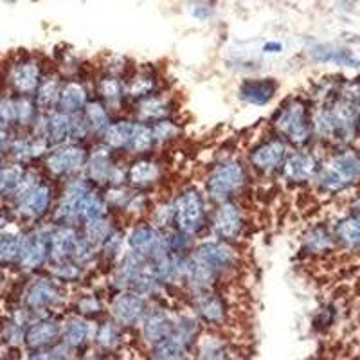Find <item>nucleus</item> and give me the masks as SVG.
<instances>
[{"label": "nucleus", "mask_w": 360, "mask_h": 360, "mask_svg": "<svg viewBox=\"0 0 360 360\" xmlns=\"http://www.w3.org/2000/svg\"><path fill=\"white\" fill-rule=\"evenodd\" d=\"M360 176V159L355 153H340L319 175V186L324 191H340Z\"/></svg>", "instance_id": "nucleus-4"}, {"label": "nucleus", "mask_w": 360, "mask_h": 360, "mask_svg": "<svg viewBox=\"0 0 360 360\" xmlns=\"http://www.w3.org/2000/svg\"><path fill=\"white\" fill-rule=\"evenodd\" d=\"M337 238L339 242L346 247H359L360 245V214L344 218L337 225Z\"/></svg>", "instance_id": "nucleus-33"}, {"label": "nucleus", "mask_w": 360, "mask_h": 360, "mask_svg": "<svg viewBox=\"0 0 360 360\" xmlns=\"http://www.w3.org/2000/svg\"><path fill=\"white\" fill-rule=\"evenodd\" d=\"M74 115L65 112H51L44 117V137L49 144H63L67 139H72Z\"/></svg>", "instance_id": "nucleus-21"}, {"label": "nucleus", "mask_w": 360, "mask_h": 360, "mask_svg": "<svg viewBox=\"0 0 360 360\" xmlns=\"http://www.w3.org/2000/svg\"><path fill=\"white\" fill-rule=\"evenodd\" d=\"M173 321L169 319V315L162 310L150 311L144 315L143 319V337L148 344H157L162 339L169 335V332L173 330Z\"/></svg>", "instance_id": "nucleus-25"}, {"label": "nucleus", "mask_w": 360, "mask_h": 360, "mask_svg": "<svg viewBox=\"0 0 360 360\" xmlns=\"http://www.w3.org/2000/svg\"><path fill=\"white\" fill-rule=\"evenodd\" d=\"M283 51V45L279 41H266L263 45V53H270V54H278Z\"/></svg>", "instance_id": "nucleus-48"}, {"label": "nucleus", "mask_w": 360, "mask_h": 360, "mask_svg": "<svg viewBox=\"0 0 360 360\" xmlns=\"http://www.w3.org/2000/svg\"><path fill=\"white\" fill-rule=\"evenodd\" d=\"M2 225H4V221H2V220H0V229H2Z\"/></svg>", "instance_id": "nucleus-51"}, {"label": "nucleus", "mask_w": 360, "mask_h": 360, "mask_svg": "<svg viewBox=\"0 0 360 360\" xmlns=\"http://www.w3.org/2000/svg\"><path fill=\"white\" fill-rule=\"evenodd\" d=\"M153 130V137H155V143H166V141L173 139L176 135V127L168 121V119H159L155 123L152 124Z\"/></svg>", "instance_id": "nucleus-45"}, {"label": "nucleus", "mask_w": 360, "mask_h": 360, "mask_svg": "<svg viewBox=\"0 0 360 360\" xmlns=\"http://www.w3.org/2000/svg\"><path fill=\"white\" fill-rule=\"evenodd\" d=\"M112 314L123 326H134L146 315V301L137 292H121L112 303Z\"/></svg>", "instance_id": "nucleus-11"}, {"label": "nucleus", "mask_w": 360, "mask_h": 360, "mask_svg": "<svg viewBox=\"0 0 360 360\" xmlns=\"http://www.w3.org/2000/svg\"><path fill=\"white\" fill-rule=\"evenodd\" d=\"M62 337V326L53 319H44L31 324L24 333V340L31 349H45Z\"/></svg>", "instance_id": "nucleus-18"}, {"label": "nucleus", "mask_w": 360, "mask_h": 360, "mask_svg": "<svg viewBox=\"0 0 360 360\" xmlns=\"http://www.w3.org/2000/svg\"><path fill=\"white\" fill-rule=\"evenodd\" d=\"M86 173L92 182L98 184H117L123 179L114 160L110 159V148H101L86 159Z\"/></svg>", "instance_id": "nucleus-14"}, {"label": "nucleus", "mask_w": 360, "mask_h": 360, "mask_svg": "<svg viewBox=\"0 0 360 360\" xmlns=\"http://www.w3.org/2000/svg\"><path fill=\"white\" fill-rule=\"evenodd\" d=\"M128 245L130 250L135 254L143 256L144 259L152 262V259L159 258L162 254L169 252L168 250V240L162 236L155 225L141 224L131 231L130 238H128Z\"/></svg>", "instance_id": "nucleus-6"}, {"label": "nucleus", "mask_w": 360, "mask_h": 360, "mask_svg": "<svg viewBox=\"0 0 360 360\" xmlns=\"http://www.w3.org/2000/svg\"><path fill=\"white\" fill-rule=\"evenodd\" d=\"M86 105V89L82 83L70 82L60 90V98H58V110L65 112V114L76 115L82 112Z\"/></svg>", "instance_id": "nucleus-26"}, {"label": "nucleus", "mask_w": 360, "mask_h": 360, "mask_svg": "<svg viewBox=\"0 0 360 360\" xmlns=\"http://www.w3.org/2000/svg\"><path fill=\"white\" fill-rule=\"evenodd\" d=\"M135 124L131 121H117V123H112L105 128L103 131V141L110 150H123L128 148L131 139V134H134Z\"/></svg>", "instance_id": "nucleus-28"}, {"label": "nucleus", "mask_w": 360, "mask_h": 360, "mask_svg": "<svg viewBox=\"0 0 360 360\" xmlns=\"http://www.w3.org/2000/svg\"><path fill=\"white\" fill-rule=\"evenodd\" d=\"M89 191L90 186L85 179L70 180L65 191H63L62 200H60L56 207L54 221L58 225H70L72 221L79 220L82 218V204Z\"/></svg>", "instance_id": "nucleus-8"}, {"label": "nucleus", "mask_w": 360, "mask_h": 360, "mask_svg": "<svg viewBox=\"0 0 360 360\" xmlns=\"http://www.w3.org/2000/svg\"><path fill=\"white\" fill-rule=\"evenodd\" d=\"M153 144H155V137H153L152 127L144 123L135 124L130 144H128V150L131 153H146L152 150Z\"/></svg>", "instance_id": "nucleus-34"}, {"label": "nucleus", "mask_w": 360, "mask_h": 360, "mask_svg": "<svg viewBox=\"0 0 360 360\" xmlns=\"http://www.w3.org/2000/svg\"><path fill=\"white\" fill-rule=\"evenodd\" d=\"M308 54L317 63H335L344 67H360V60L349 49L337 47L332 44H314L310 45Z\"/></svg>", "instance_id": "nucleus-19"}, {"label": "nucleus", "mask_w": 360, "mask_h": 360, "mask_svg": "<svg viewBox=\"0 0 360 360\" xmlns=\"http://www.w3.org/2000/svg\"><path fill=\"white\" fill-rule=\"evenodd\" d=\"M112 225L110 220L107 217L101 218H92V220H85V227H83V240L86 243L94 247H101L103 242H105V238L110 234Z\"/></svg>", "instance_id": "nucleus-30"}, {"label": "nucleus", "mask_w": 360, "mask_h": 360, "mask_svg": "<svg viewBox=\"0 0 360 360\" xmlns=\"http://www.w3.org/2000/svg\"><path fill=\"white\" fill-rule=\"evenodd\" d=\"M355 209H356V214H360V198H359V200H356Z\"/></svg>", "instance_id": "nucleus-49"}, {"label": "nucleus", "mask_w": 360, "mask_h": 360, "mask_svg": "<svg viewBox=\"0 0 360 360\" xmlns=\"http://www.w3.org/2000/svg\"><path fill=\"white\" fill-rule=\"evenodd\" d=\"M90 335V326L83 319H70L67 321L65 326L62 328V339L67 348H79L86 342Z\"/></svg>", "instance_id": "nucleus-29"}, {"label": "nucleus", "mask_w": 360, "mask_h": 360, "mask_svg": "<svg viewBox=\"0 0 360 360\" xmlns=\"http://www.w3.org/2000/svg\"><path fill=\"white\" fill-rule=\"evenodd\" d=\"M276 90H278V83H276L274 79H270V78L245 79V82L240 85L238 96H240V99L249 103V105H254V107H263V105L272 101Z\"/></svg>", "instance_id": "nucleus-17"}, {"label": "nucleus", "mask_w": 360, "mask_h": 360, "mask_svg": "<svg viewBox=\"0 0 360 360\" xmlns=\"http://www.w3.org/2000/svg\"><path fill=\"white\" fill-rule=\"evenodd\" d=\"M99 94L105 98V101H107L108 105L117 107L124 96V86L117 78H114V76H107V78H103L101 82H99Z\"/></svg>", "instance_id": "nucleus-37"}, {"label": "nucleus", "mask_w": 360, "mask_h": 360, "mask_svg": "<svg viewBox=\"0 0 360 360\" xmlns=\"http://www.w3.org/2000/svg\"><path fill=\"white\" fill-rule=\"evenodd\" d=\"M103 308L101 301H99L96 295H85V297H82L78 301V310L79 314H85V315H94V314H99Z\"/></svg>", "instance_id": "nucleus-46"}, {"label": "nucleus", "mask_w": 360, "mask_h": 360, "mask_svg": "<svg viewBox=\"0 0 360 360\" xmlns=\"http://www.w3.org/2000/svg\"><path fill=\"white\" fill-rule=\"evenodd\" d=\"M193 256L214 270L218 276L225 270L233 269L236 263V254L225 242H204L193 250Z\"/></svg>", "instance_id": "nucleus-10"}, {"label": "nucleus", "mask_w": 360, "mask_h": 360, "mask_svg": "<svg viewBox=\"0 0 360 360\" xmlns=\"http://www.w3.org/2000/svg\"><path fill=\"white\" fill-rule=\"evenodd\" d=\"M20 250V238L17 234L2 233L0 229V263H11L18 259Z\"/></svg>", "instance_id": "nucleus-39"}, {"label": "nucleus", "mask_w": 360, "mask_h": 360, "mask_svg": "<svg viewBox=\"0 0 360 360\" xmlns=\"http://www.w3.org/2000/svg\"><path fill=\"white\" fill-rule=\"evenodd\" d=\"M13 89L20 96L34 94L40 85V65L34 60H24L13 67L11 76H9Z\"/></svg>", "instance_id": "nucleus-16"}, {"label": "nucleus", "mask_w": 360, "mask_h": 360, "mask_svg": "<svg viewBox=\"0 0 360 360\" xmlns=\"http://www.w3.org/2000/svg\"><path fill=\"white\" fill-rule=\"evenodd\" d=\"M274 124L279 134L285 135L290 143L307 144L311 135V123L308 117V110L301 101L287 103L281 110L276 114Z\"/></svg>", "instance_id": "nucleus-1"}, {"label": "nucleus", "mask_w": 360, "mask_h": 360, "mask_svg": "<svg viewBox=\"0 0 360 360\" xmlns=\"http://www.w3.org/2000/svg\"><path fill=\"white\" fill-rule=\"evenodd\" d=\"M175 220V205L173 204H164L159 205L155 211V224L164 227V225H169Z\"/></svg>", "instance_id": "nucleus-47"}, {"label": "nucleus", "mask_w": 360, "mask_h": 360, "mask_svg": "<svg viewBox=\"0 0 360 360\" xmlns=\"http://www.w3.org/2000/svg\"><path fill=\"white\" fill-rule=\"evenodd\" d=\"M51 205V188L47 184L37 182L33 188L22 193L18 197V213L27 220H38L49 211Z\"/></svg>", "instance_id": "nucleus-13"}, {"label": "nucleus", "mask_w": 360, "mask_h": 360, "mask_svg": "<svg viewBox=\"0 0 360 360\" xmlns=\"http://www.w3.org/2000/svg\"><path fill=\"white\" fill-rule=\"evenodd\" d=\"M53 274L56 276L58 279L62 281H76L82 276V270H79V265L72 259H62V262H54Z\"/></svg>", "instance_id": "nucleus-43"}, {"label": "nucleus", "mask_w": 360, "mask_h": 360, "mask_svg": "<svg viewBox=\"0 0 360 360\" xmlns=\"http://www.w3.org/2000/svg\"><path fill=\"white\" fill-rule=\"evenodd\" d=\"M283 172L292 182H307L317 172V160L310 153L295 152L283 160Z\"/></svg>", "instance_id": "nucleus-22"}, {"label": "nucleus", "mask_w": 360, "mask_h": 360, "mask_svg": "<svg viewBox=\"0 0 360 360\" xmlns=\"http://www.w3.org/2000/svg\"><path fill=\"white\" fill-rule=\"evenodd\" d=\"M2 281H4V274L0 272V285H2Z\"/></svg>", "instance_id": "nucleus-50"}, {"label": "nucleus", "mask_w": 360, "mask_h": 360, "mask_svg": "<svg viewBox=\"0 0 360 360\" xmlns=\"http://www.w3.org/2000/svg\"><path fill=\"white\" fill-rule=\"evenodd\" d=\"M137 114L141 115L143 121H159L169 114V105L166 99L162 98H144L143 103L139 105Z\"/></svg>", "instance_id": "nucleus-36"}, {"label": "nucleus", "mask_w": 360, "mask_h": 360, "mask_svg": "<svg viewBox=\"0 0 360 360\" xmlns=\"http://www.w3.org/2000/svg\"><path fill=\"white\" fill-rule=\"evenodd\" d=\"M34 117V105L27 99V96H22L20 99H15V123L29 124Z\"/></svg>", "instance_id": "nucleus-44"}, {"label": "nucleus", "mask_w": 360, "mask_h": 360, "mask_svg": "<svg viewBox=\"0 0 360 360\" xmlns=\"http://www.w3.org/2000/svg\"><path fill=\"white\" fill-rule=\"evenodd\" d=\"M287 159V146L283 141L272 139L263 143L250 153V164L263 173H272Z\"/></svg>", "instance_id": "nucleus-15"}, {"label": "nucleus", "mask_w": 360, "mask_h": 360, "mask_svg": "<svg viewBox=\"0 0 360 360\" xmlns=\"http://www.w3.org/2000/svg\"><path fill=\"white\" fill-rule=\"evenodd\" d=\"M51 233L47 229H37L20 238L18 263L22 269L34 270L49 259Z\"/></svg>", "instance_id": "nucleus-7"}, {"label": "nucleus", "mask_w": 360, "mask_h": 360, "mask_svg": "<svg viewBox=\"0 0 360 360\" xmlns=\"http://www.w3.org/2000/svg\"><path fill=\"white\" fill-rule=\"evenodd\" d=\"M78 233L70 225H60L56 231L51 233V250L49 258L53 262L72 258V252L78 243Z\"/></svg>", "instance_id": "nucleus-24"}, {"label": "nucleus", "mask_w": 360, "mask_h": 360, "mask_svg": "<svg viewBox=\"0 0 360 360\" xmlns=\"http://www.w3.org/2000/svg\"><path fill=\"white\" fill-rule=\"evenodd\" d=\"M86 127H89L90 134H103L105 128L108 127V112L103 107L101 103L92 101L85 105V114H83Z\"/></svg>", "instance_id": "nucleus-32"}, {"label": "nucleus", "mask_w": 360, "mask_h": 360, "mask_svg": "<svg viewBox=\"0 0 360 360\" xmlns=\"http://www.w3.org/2000/svg\"><path fill=\"white\" fill-rule=\"evenodd\" d=\"M108 211V200L103 197L101 193L92 191L90 189L86 193L85 200L82 204V218L83 220H92V218H101L107 217Z\"/></svg>", "instance_id": "nucleus-35"}, {"label": "nucleus", "mask_w": 360, "mask_h": 360, "mask_svg": "<svg viewBox=\"0 0 360 360\" xmlns=\"http://www.w3.org/2000/svg\"><path fill=\"white\" fill-rule=\"evenodd\" d=\"M197 321L193 319H180L179 323L173 324V330L166 339L152 346L153 359H182L193 342L197 340Z\"/></svg>", "instance_id": "nucleus-2"}, {"label": "nucleus", "mask_w": 360, "mask_h": 360, "mask_svg": "<svg viewBox=\"0 0 360 360\" xmlns=\"http://www.w3.org/2000/svg\"><path fill=\"white\" fill-rule=\"evenodd\" d=\"M86 159L89 157H86L85 148L78 146V144H65L47 155L45 168L54 176L72 175L85 166Z\"/></svg>", "instance_id": "nucleus-9"}, {"label": "nucleus", "mask_w": 360, "mask_h": 360, "mask_svg": "<svg viewBox=\"0 0 360 360\" xmlns=\"http://www.w3.org/2000/svg\"><path fill=\"white\" fill-rule=\"evenodd\" d=\"M130 184L135 186V188H146V186L155 184L160 176V168L159 164L153 162V160H135L130 166L127 173Z\"/></svg>", "instance_id": "nucleus-27"}, {"label": "nucleus", "mask_w": 360, "mask_h": 360, "mask_svg": "<svg viewBox=\"0 0 360 360\" xmlns=\"http://www.w3.org/2000/svg\"><path fill=\"white\" fill-rule=\"evenodd\" d=\"M304 247L310 252H324L332 247V236L324 227H314L310 233L304 236Z\"/></svg>", "instance_id": "nucleus-38"}, {"label": "nucleus", "mask_w": 360, "mask_h": 360, "mask_svg": "<svg viewBox=\"0 0 360 360\" xmlns=\"http://www.w3.org/2000/svg\"><path fill=\"white\" fill-rule=\"evenodd\" d=\"M175 221L179 231L186 234H197L205 220V205L197 188H186L180 191L175 204Z\"/></svg>", "instance_id": "nucleus-3"}, {"label": "nucleus", "mask_w": 360, "mask_h": 360, "mask_svg": "<svg viewBox=\"0 0 360 360\" xmlns=\"http://www.w3.org/2000/svg\"><path fill=\"white\" fill-rule=\"evenodd\" d=\"M60 83L56 78L41 79L40 85L37 89V107L40 110L51 112L54 105H58V98H60Z\"/></svg>", "instance_id": "nucleus-31"}, {"label": "nucleus", "mask_w": 360, "mask_h": 360, "mask_svg": "<svg viewBox=\"0 0 360 360\" xmlns=\"http://www.w3.org/2000/svg\"><path fill=\"white\" fill-rule=\"evenodd\" d=\"M96 342L103 349H114L119 344V326L114 321H107L98 328L96 332Z\"/></svg>", "instance_id": "nucleus-40"}, {"label": "nucleus", "mask_w": 360, "mask_h": 360, "mask_svg": "<svg viewBox=\"0 0 360 360\" xmlns=\"http://www.w3.org/2000/svg\"><path fill=\"white\" fill-rule=\"evenodd\" d=\"M195 311L204 323L221 324L225 321V303L224 299L207 290H197L195 299Z\"/></svg>", "instance_id": "nucleus-23"}, {"label": "nucleus", "mask_w": 360, "mask_h": 360, "mask_svg": "<svg viewBox=\"0 0 360 360\" xmlns=\"http://www.w3.org/2000/svg\"><path fill=\"white\" fill-rule=\"evenodd\" d=\"M245 184V169L240 162L231 160L214 168L207 179V193L213 200L224 202Z\"/></svg>", "instance_id": "nucleus-5"}, {"label": "nucleus", "mask_w": 360, "mask_h": 360, "mask_svg": "<svg viewBox=\"0 0 360 360\" xmlns=\"http://www.w3.org/2000/svg\"><path fill=\"white\" fill-rule=\"evenodd\" d=\"M60 299H62L60 292L53 283L47 279H38L29 287L27 294H25V307L29 310L41 311L60 303Z\"/></svg>", "instance_id": "nucleus-20"}, {"label": "nucleus", "mask_w": 360, "mask_h": 360, "mask_svg": "<svg viewBox=\"0 0 360 360\" xmlns=\"http://www.w3.org/2000/svg\"><path fill=\"white\" fill-rule=\"evenodd\" d=\"M242 227L243 218L240 207L234 202H221V205L213 214V229L217 236L221 238L224 242H231L240 236Z\"/></svg>", "instance_id": "nucleus-12"}, {"label": "nucleus", "mask_w": 360, "mask_h": 360, "mask_svg": "<svg viewBox=\"0 0 360 360\" xmlns=\"http://www.w3.org/2000/svg\"><path fill=\"white\" fill-rule=\"evenodd\" d=\"M198 356H202V359H224L225 344L214 337H204L198 342Z\"/></svg>", "instance_id": "nucleus-42"}, {"label": "nucleus", "mask_w": 360, "mask_h": 360, "mask_svg": "<svg viewBox=\"0 0 360 360\" xmlns=\"http://www.w3.org/2000/svg\"><path fill=\"white\" fill-rule=\"evenodd\" d=\"M153 86H155L153 76H150V74H141V76L131 79V83L128 85V94L135 99H144L152 94Z\"/></svg>", "instance_id": "nucleus-41"}]
</instances>
